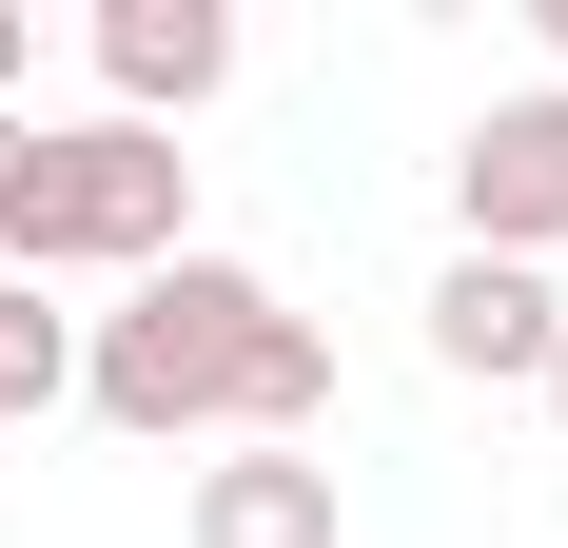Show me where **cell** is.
Listing matches in <instances>:
<instances>
[{
    "mask_svg": "<svg viewBox=\"0 0 568 548\" xmlns=\"http://www.w3.org/2000/svg\"><path fill=\"white\" fill-rule=\"evenodd\" d=\"M79 412L138 450H334V333L235 255H158L79 314Z\"/></svg>",
    "mask_w": 568,
    "mask_h": 548,
    "instance_id": "6da1fadb",
    "label": "cell"
},
{
    "mask_svg": "<svg viewBox=\"0 0 568 548\" xmlns=\"http://www.w3.org/2000/svg\"><path fill=\"white\" fill-rule=\"evenodd\" d=\"M196 255V158L138 138V118H20V216H0V274H158Z\"/></svg>",
    "mask_w": 568,
    "mask_h": 548,
    "instance_id": "7a4b0ae2",
    "label": "cell"
},
{
    "mask_svg": "<svg viewBox=\"0 0 568 548\" xmlns=\"http://www.w3.org/2000/svg\"><path fill=\"white\" fill-rule=\"evenodd\" d=\"M452 255H568V79H529V99H490L452 138Z\"/></svg>",
    "mask_w": 568,
    "mask_h": 548,
    "instance_id": "3957f363",
    "label": "cell"
},
{
    "mask_svg": "<svg viewBox=\"0 0 568 548\" xmlns=\"http://www.w3.org/2000/svg\"><path fill=\"white\" fill-rule=\"evenodd\" d=\"M216 79H235V0H99V118L176 138Z\"/></svg>",
    "mask_w": 568,
    "mask_h": 548,
    "instance_id": "277c9868",
    "label": "cell"
},
{
    "mask_svg": "<svg viewBox=\"0 0 568 548\" xmlns=\"http://www.w3.org/2000/svg\"><path fill=\"white\" fill-rule=\"evenodd\" d=\"M549 333H568V294H549L529 255H452V274H432V373L529 392V373H549Z\"/></svg>",
    "mask_w": 568,
    "mask_h": 548,
    "instance_id": "5b68a950",
    "label": "cell"
},
{
    "mask_svg": "<svg viewBox=\"0 0 568 548\" xmlns=\"http://www.w3.org/2000/svg\"><path fill=\"white\" fill-rule=\"evenodd\" d=\"M334 450H216L196 490H176V548H334Z\"/></svg>",
    "mask_w": 568,
    "mask_h": 548,
    "instance_id": "8992f818",
    "label": "cell"
},
{
    "mask_svg": "<svg viewBox=\"0 0 568 548\" xmlns=\"http://www.w3.org/2000/svg\"><path fill=\"white\" fill-rule=\"evenodd\" d=\"M59 392H79V314H59L40 274H0V432H40Z\"/></svg>",
    "mask_w": 568,
    "mask_h": 548,
    "instance_id": "52a82bcc",
    "label": "cell"
},
{
    "mask_svg": "<svg viewBox=\"0 0 568 548\" xmlns=\"http://www.w3.org/2000/svg\"><path fill=\"white\" fill-rule=\"evenodd\" d=\"M20 59H40V20H20V0H0V118H20Z\"/></svg>",
    "mask_w": 568,
    "mask_h": 548,
    "instance_id": "ba28073f",
    "label": "cell"
},
{
    "mask_svg": "<svg viewBox=\"0 0 568 548\" xmlns=\"http://www.w3.org/2000/svg\"><path fill=\"white\" fill-rule=\"evenodd\" d=\"M529 40H549V79H568V0H529Z\"/></svg>",
    "mask_w": 568,
    "mask_h": 548,
    "instance_id": "9c48e42d",
    "label": "cell"
},
{
    "mask_svg": "<svg viewBox=\"0 0 568 548\" xmlns=\"http://www.w3.org/2000/svg\"><path fill=\"white\" fill-rule=\"evenodd\" d=\"M529 392H549V432H568V333H549V373H529Z\"/></svg>",
    "mask_w": 568,
    "mask_h": 548,
    "instance_id": "30bf717a",
    "label": "cell"
},
{
    "mask_svg": "<svg viewBox=\"0 0 568 548\" xmlns=\"http://www.w3.org/2000/svg\"><path fill=\"white\" fill-rule=\"evenodd\" d=\"M0 216H20V118H0Z\"/></svg>",
    "mask_w": 568,
    "mask_h": 548,
    "instance_id": "8fae6325",
    "label": "cell"
}]
</instances>
